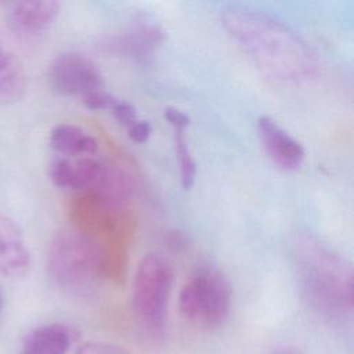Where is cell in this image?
<instances>
[{"mask_svg":"<svg viewBox=\"0 0 354 354\" xmlns=\"http://www.w3.org/2000/svg\"><path fill=\"white\" fill-rule=\"evenodd\" d=\"M221 24L266 77L300 84L315 76L314 53L282 22L259 11L230 7L221 12Z\"/></svg>","mask_w":354,"mask_h":354,"instance_id":"obj_1","label":"cell"},{"mask_svg":"<svg viewBox=\"0 0 354 354\" xmlns=\"http://www.w3.org/2000/svg\"><path fill=\"white\" fill-rule=\"evenodd\" d=\"M296 257L308 303L330 319L348 315L353 310V271L348 263L313 236L299 241Z\"/></svg>","mask_w":354,"mask_h":354,"instance_id":"obj_2","label":"cell"},{"mask_svg":"<svg viewBox=\"0 0 354 354\" xmlns=\"http://www.w3.org/2000/svg\"><path fill=\"white\" fill-rule=\"evenodd\" d=\"M173 281L174 270L165 256L149 253L140 260L133 279L131 311L140 335L151 344L165 337Z\"/></svg>","mask_w":354,"mask_h":354,"instance_id":"obj_3","label":"cell"},{"mask_svg":"<svg viewBox=\"0 0 354 354\" xmlns=\"http://www.w3.org/2000/svg\"><path fill=\"white\" fill-rule=\"evenodd\" d=\"M51 279L64 290L86 295L95 289L104 275L100 246L87 234L64 230L54 235L47 256Z\"/></svg>","mask_w":354,"mask_h":354,"instance_id":"obj_4","label":"cell"},{"mask_svg":"<svg viewBox=\"0 0 354 354\" xmlns=\"http://www.w3.org/2000/svg\"><path fill=\"white\" fill-rule=\"evenodd\" d=\"M178 308L188 322L205 329L224 324L231 308V286L220 270L201 267L181 288Z\"/></svg>","mask_w":354,"mask_h":354,"instance_id":"obj_5","label":"cell"},{"mask_svg":"<svg viewBox=\"0 0 354 354\" xmlns=\"http://www.w3.org/2000/svg\"><path fill=\"white\" fill-rule=\"evenodd\" d=\"M48 83L62 95H84L102 88L104 80L95 64L79 53H62L48 66Z\"/></svg>","mask_w":354,"mask_h":354,"instance_id":"obj_6","label":"cell"},{"mask_svg":"<svg viewBox=\"0 0 354 354\" xmlns=\"http://www.w3.org/2000/svg\"><path fill=\"white\" fill-rule=\"evenodd\" d=\"M59 8V3L53 0L15 1L8 7L6 21L15 35L32 37L44 33L54 25Z\"/></svg>","mask_w":354,"mask_h":354,"instance_id":"obj_7","label":"cell"},{"mask_svg":"<svg viewBox=\"0 0 354 354\" xmlns=\"http://www.w3.org/2000/svg\"><path fill=\"white\" fill-rule=\"evenodd\" d=\"M257 131L260 141L275 165L285 170L299 167L304 158L306 151L303 145L286 133L272 118L263 115L257 120Z\"/></svg>","mask_w":354,"mask_h":354,"instance_id":"obj_8","label":"cell"},{"mask_svg":"<svg viewBox=\"0 0 354 354\" xmlns=\"http://www.w3.org/2000/svg\"><path fill=\"white\" fill-rule=\"evenodd\" d=\"M105 163L94 156L55 158L48 165V178L58 188L86 189L93 188L100 180Z\"/></svg>","mask_w":354,"mask_h":354,"instance_id":"obj_9","label":"cell"},{"mask_svg":"<svg viewBox=\"0 0 354 354\" xmlns=\"http://www.w3.org/2000/svg\"><path fill=\"white\" fill-rule=\"evenodd\" d=\"M30 266L24 231L11 217L0 213V272L10 278L26 274Z\"/></svg>","mask_w":354,"mask_h":354,"instance_id":"obj_10","label":"cell"},{"mask_svg":"<svg viewBox=\"0 0 354 354\" xmlns=\"http://www.w3.org/2000/svg\"><path fill=\"white\" fill-rule=\"evenodd\" d=\"M165 40V32L159 24L151 19L134 21L113 43L116 51L129 57H147Z\"/></svg>","mask_w":354,"mask_h":354,"instance_id":"obj_11","label":"cell"},{"mask_svg":"<svg viewBox=\"0 0 354 354\" xmlns=\"http://www.w3.org/2000/svg\"><path fill=\"white\" fill-rule=\"evenodd\" d=\"M50 145L65 158L94 156L98 152V141L82 127L71 123L57 124L51 130Z\"/></svg>","mask_w":354,"mask_h":354,"instance_id":"obj_12","label":"cell"},{"mask_svg":"<svg viewBox=\"0 0 354 354\" xmlns=\"http://www.w3.org/2000/svg\"><path fill=\"white\" fill-rule=\"evenodd\" d=\"M26 88V75L21 62L0 41V106L18 102Z\"/></svg>","mask_w":354,"mask_h":354,"instance_id":"obj_13","label":"cell"},{"mask_svg":"<svg viewBox=\"0 0 354 354\" xmlns=\"http://www.w3.org/2000/svg\"><path fill=\"white\" fill-rule=\"evenodd\" d=\"M93 189L106 202L122 205L130 199L134 191V184L131 176L126 170L105 163L102 174Z\"/></svg>","mask_w":354,"mask_h":354,"instance_id":"obj_14","label":"cell"},{"mask_svg":"<svg viewBox=\"0 0 354 354\" xmlns=\"http://www.w3.org/2000/svg\"><path fill=\"white\" fill-rule=\"evenodd\" d=\"M28 337L43 354H66L72 343V332L64 324L39 326Z\"/></svg>","mask_w":354,"mask_h":354,"instance_id":"obj_15","label":"cell"},{"mask_svg":"<svg viewBox=\"0 0 354 354\" xmlns=\"http://www.w3.org/2000/svg\"><path fill=\"white\" fill-rule=\"evenodd\" d=\"M174 151L180 165L181 184L185 189H189L194 185L196 174V163L191 156L185 136L183 130H174Z\"/></svg>","mask_w":354,"mask_h":354,"instance_id":"obj_16","label":"cell"},{"mask_svg":"<svg viewBox=\"0 0 354 354\" xmlns=\"http://www.w3.org/2000/svg\"><path fill=\"white\" fill-rule=\"evenodd\" d=\"M82 101L88 109H111L116 98L104 88H98L82 95Z\"/></svg>","mask_w":354,"mask_h":354,"instance_id":"obj_17","label":"cell"},{"mask_svg":"<svg viewBox=\"0 0 354 354\" xmlns=\"http://www.w3.org/2000/svg\"><path fill=\"white\" fill-rule=\"evenodd\" d=\"M76 354H130L124 347H120L113 343H106V342H84L82 343Z\"/></svg>","mask_w":354,"mask_h":354,"instance_id":"obj_18","label":"cell"},{"mask_svg":"<svg viewBox=\"0 0 354 354\" xmlns=\"http://www.w3.org/2000/svg\"><path fill=\"white\" fill-rule=\"evenodd\" d=\"M116 120L123 126H131L137 120V111L136 106L127 101L116 100V102L111 108Z\"/></svg>","mask_w":354,"mask_h":354,"instance_id":"obj_19","label":"cell"},{"mask_svg":"<svg viewBox=\"0 0 354 354\" xmlns=\"http://www.w3.org/2000/svg\"><path fill=\"white\" fill-rule=\"evenodd\" d=\"M163 116L174 127V130H183L184 131L185 127H188L189 123H191L189 116L185 112H183V111L174 108V106H167L163 112Z\"/></svg>","mask_w":354,"mask_h":354,"instance_id":"obj_20","label":"cell"},{"mask_svg":"<svg viewBox=\"0 0 354 354\" xmlns=\"http://www.w3.org/2000/svg\"><path fill=\"white\" fill-rule=\"evenodd\" d=\"M152 133V126L148 120H136L129 126V137L134 142H145Z\"/></svg>","mask_w":354,"mask_h":354,"instance_id":"obj_21","label":"cell"},{"mask_svg":"<svg viewBox=\"0 0 354 354\" xmlns=\"http://www.w3.org/2000/svg\"><path fill=\"white\" fill-rule=\"evenodd\" d=\"M167 241H169V245H170L174 250H180V249H183V248L187 246V239H185V236H184L180 231H173V232L169 235Z\"/></svg>","mask_w":354,"mask_h":354,"instance_id":"obj_22","label":"cell"},{"mask_svg":"<svg viewBox=\"0 0 354 354\" xmlns=\"http://www.w3.org/2000/svg\"><path fill=\"white\" fill-rule=\"evenodd\" d=\"M21 354H43V353L33 344V342L29 337H26Z\"/></svg>","mask_w":354,"mask_h":354,"instance_id":"obj_23","label":"cell"},{"mask_svg":"<svg viewBox=\"0 0 354 354\" xmlns=\"http://www.w3.org/2000/svg\"><path fill=\"white\" fill-rule=\"evenodd\" d=\"M270 354H301V353L296 347L285 346V347H278V348L272 350Z\"/></svg>","mask_w":354,"mask_h":354,"instance_id":"obj_24","label":"cell"},{"mask_svg":"<svg viewBox=\"0 0 354 354\" xmlns=\"http://www.w3.org/2000/svg\"><path fill=\"white\" fill-rule=\"evenodd\" d=\"M3 303H4V300H3V293H1V289H0V315H1V311H3Z\"/></svg>","mask_w":354,"mask_h":354,"instance_id":"obj_25","label":"cell"}]
</instances>
